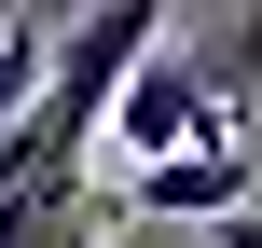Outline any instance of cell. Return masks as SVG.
I'll use <instances>...</instances> for the list:
<instances>
[{"instance_id":"cell-1","label":"cell","mask_w":262,"mask_h":248,"mask_svg":"<svg viewBox=\"0 0 262 248\" xmlns=\"http://www.w3.org/2000/svg\"><path fill=\"white\" fill-rule=\"evenodd\" d=\"M221 138H235V83L152 41V55L124 69V97H111V138H97V152H124V166H180V152H221Z\"/></svg>"},{"instance_id":"cell-2","label":"cell","mask_w":262,"mask_h":248,"mask_svg":"<svg viewBox=\"0 0 262 248\" xmlns=\"http://www.w3.org/2000/svg\"><path fill=\"white\" fill-rule=\"evenodd\" d=\"M262 207V166L249 138H221V152H180V166H138L124 193H111V221L124 235H180V221H249Z\"/></svg>"},{"instance_id":"cell-3","label":"cell","mask_w":262,"mask_h":248,"mask_svg":"<svg viewBox=\"0 0 262 248\" xmlns=\"http://www.w3.org/2000/svg\"><path fill=\"white\" fill-rule=\"evenodd\" d=\"M97 221H111V193H97V179H41V193H14V207H0V248H83Z\"/></svg>"},{"instance_id":"cell-4","label":"cell","mask_w":262,"mask_h":248,"mask_svg":"<svg viewBox=\"0 0 262 248\" xmlns=\"http://www.w3.org/2000/svg\"><path fill=\"white\" fill-rule=\"evenodd\" d=\"M41 69H55V14H0V138H14V110L41 97Z\"/></svg>"},{"instance_id":"cell-5","label":"cell","mask_w":262,"mask_h":248,"mask_svg":"<svg viewBox=\"0 0 262 248\" xmlns=\"http://www.w3.org/2000/svg\"><path fill=\"white\" fill-rule=\"evenodd\" d=\"M221 248H262V207H249V221H221Z\"/></svg>"},{"instance_id":"cell-6","label":"cell","mask_w":262,"mask_h":248,"mask_svg":"<svg viewBox=\"0 0 262 248\" xmlns=\"http://www.w3.org/2000/svg\"><path fill=\"white\" fill-rule=\"evenodd\" d=\"M124 248H166V235H124Z\"/></svg>"}]
</instances>
